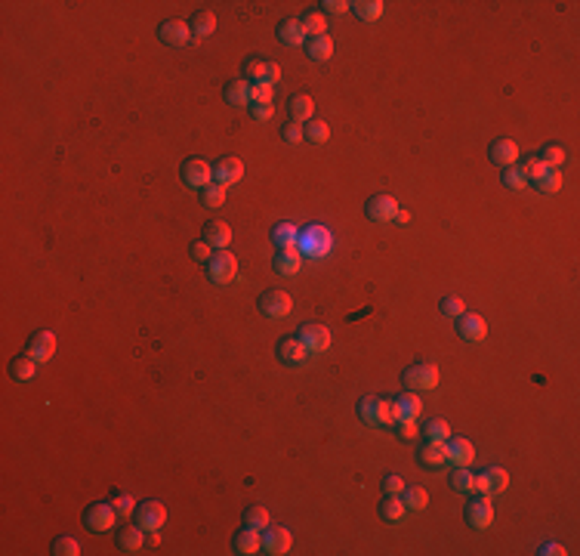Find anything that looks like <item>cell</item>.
Instances as JSON below:
<instances>
[{"mask_svg":"<svg viewBox=\"0 0 580 556\" xmlns=\"http://www.w3.org/2000/svg\"><path fill=\"white\" fill-rule=\"evenodd\" d=\"M506 486H510V476L503 467H488L485 473L472 476V491H478V495H500V491H506Z\"/></svg>","mask_w":580,"mask_h":556,"instance_id":"4","label":"cell"},{"mask_svg":"<svg viewBox=\"0 0 580 556\" xmlns=\"http://www.w3.org/2000/svg\"><path fill=\"white\" fill-rule=\"evenodd\" d=\"M299 28H303V34L306 38H321V34L327 31V19H324V13H306L303 19H299Z\"/></svg>","mask_w":580,"mask_h":556,"instance_id":"33","label":"cell"},{"mask_svg":"<svg viewBox=\"0 0 580 556\" xmlns=\"http://www.w3.org/2000/svg\"><path fill=\"white\" fill-rule=\"evenodd\" d=\"M364 210H368V217L374 219V223H389L398 213V201L392 195H374V198H368Z\"/></svg>","mask_w":580,"mask_h":556,"instance_id":"14","label":"cell"},{"mask_svg":"<svg viewBox=\"0 0 580 556\" xmlns=\"http://www.w3.org/2000/svg\"><path fill=\"white\" fill-rule=\"evenodd\" d=\"M537 158H540L549 170H553V167H558V164H565V148L562 146H543Z\"/></svg>","mask_w":580,"mask_h":556,"instance_id":"46","label":"cell"},{"mask_svg":"<svg viewBox=\"0 0 580 556\" xmlns=\"http://www.w3.org/2000/svg\"><path fill=\"white\" fill-rule=\"evenodd\" d=\"M467 523L472 525V529H478V532L491 529V523H494V507H491L488 495H482V497H476V501H469V504H467Z\"/></svg>","mask_w":580,"mask_h":556,"instance_id":"12","label":"cell"},{"mask_svg":"<svg viewBox=\"0 0 580 556\" xmlns=\"http://www.w3.org/2000/svg\"><path fill=\"white\" fill-rule=\"evenodd\" d=\"M25 353L31 355L34 362H49L56 355V334L53 331H34L31 334V340H28V346H25Z\"/></svg>","mask_w":580,"mask_h":556,"instance_id":"11","label":"cell"},{"mask_svg":"<svg viewBox=\"0 0 580 556\" xmlns=\"http://www.w3.org/2000/svg\"><path fill=\"white\" fill-rule=\"evenodd\" d=\"M398 424V408L395 399H377V426Z\"/></svg>","mask_w":580,"mask_h":556,"instance_id":"40","label":"cell"},{"mask_svg":"<svg viewBox=\"0 0 580 556\" xmlns=\"http://www.w3.org/2000/svg\"><path fill=\"white\" fill-rule=\"evenodd\" d=\"M213 254H217V251H213V247L207 245V241H198V245H191V256H195L198 263H207Z\"/></svg>","mask_w":580,"mask_h":556,"instance_id":"56","label":"cell"},{"mask_svg":"<svg viewBox=\"0 0 580 556\" xmlns=\"http://www.w3.org/2000/svg\"><path fill=\"white\" fill-rule=\"evenodd\" d=\"M157 38H161L167 47H185L191 40V25H185L182 19H170V22H161Z\"/></svg>","mask_w":580,"mask_h":556,"instance_id":"13","label":"cell"},{"mask_svg":"<svg viewBox=\"0 0 580 556\" xmlns=\"http://www.w3.org/2000/svg\"><path fill=\"white\" fill-rule=\"evenodd\" d=\"M288 111H290V121H297V124H306V121H312L315 118L312 96H306V93H297V96H290Z\"/></svg>","mask_w":580,"mask_h":556,"instance_id":"22","label":"cell"},{"mask_svg":"<svg viewBox=\"0 0 580 556\" xmlns=\"http://www.w3.org/2000/svg\"><path fill=\"white\" fill-rule=\"evenodd\" d=\"M262 550V534L256 532V529H241L238 534H235V553H244V556H250V553H260Z\"/></svg>","mask_w":580,"mask_h":556,"instance_id":"25","label":"cell"},{"mask_svg":"<svg viewBox=\"0 0 580 556\" xmlns=\"http://www.w3.org/2000/svg\"><path fill=\"white\" fill-rule=\"evenodd\" d=\"M423 436H426V442H448L450 439V426L445 424V420H429V424L423 426Z\"/></svg>","mask_w":580,"mask_h":556,"instance_id":"41","label":"cell"},{"mask_svg":"<svg viewBox=\"0 0 580 556\" xmlns=\"http://www.w3.org/2000/svg\"><path fill=\"white\" fill-rule=\"evenodd\" d=\"M500 180H503L506 189H525V185H528V180L522 176V170H519V167H503Z\"/></svg>","mask_w":580,"mask_h":556,"instance_id":"49","label":"cell"},{"mask_svg":"<svg viewBox=\"0 0 580 556\" xmlns=\"http://www.w3.org/2000/svg\"><path fill=\"white\" fill-rule=\"evenodd\" d=\"M321 6H324V13H334V16H343V13H346L352 3H346V0H324Z\"/></svg>","mask_w":580,"mask_h":556,"instance_id":"58","label":"cell"},{"mask_svg":"<svg viewBox=\"0 0 580 556\" xmlns=\"http://www.w3.org/2000/svg\"><path fill=\"white\" fill-rule=\"evenodd\" d=\"M395 408H398V420H402V417H414V420H417L420 415H423V402H420V396L411 393V389L395 399Z\"/></svg>","mask_w":580,"mask_h":556,"instance_id":"31","label":"cell"},{"mask_svg":"<svg viewBox=\"0 0 580 556\" xmlns=\"http://www.w3.org/2000/svg\"><path fill=\"white\" fill-rule=\"evenodd\" d=\"M272 115H275V109H272V105H250V118L260 121V124H262V121H269Z\"/></svg>","mask_w":580,"mask_h":556,"instance_id":"57","label":"cell"},{"mask_svg":"<svg viewBox=\"0 0 580 556\" xmlns=\"http://www.w3.org/2000/svg\"><path fill=\"white\" fill-rule=\"evenodd\" d=\"M395 219H398V223H411V213H407V210H398V213H395Z\"/></svg>","mask_w":580,"mask_h":556,"instance_id":"60","label":"cell"},{"mask_svg":"<svg viewBox=\"0 0 580 556\" xmlns=\"http://www.w3.org/2000/svg\"><path fill=\"white\" fill-rule=\"evenodd\" d=\"M272 96L269 84H250V105H272Z\"/></svg>","mask_w":580,"mask_h":556,"instance_id":"48","label":"cell"},{"mask_svg":"<svg viewBox=\"0 0 580 556\" xmlns=\"http://www.w3.org/2000/svg\"><path fill=\"white\" fill-rule=\"evenodd\" d=\"M383 6H386L383 0H358V3H352V10L361 22H377L383 16Z\"/></svg>","mask_w":580,"mask_h":556,"instance_id":"34","label":"cell"},{"mask_svg":"<svg viewBox=\"0 0 580 556\" xmlns=\"http://www.w3.org/2000/svg\"><path fill=\"white\" fill-rule=\"evenodd\" d=\"M398 497H402L405 510H426V504H429V491H426V488H420V486L405 488Z\"/></svg>","mask_w":580,"mask_h":556,"instance_id":"36","label":"cell"},{"mask_svg":"<svg viewBox=\"0 0 580 556\" xmlns=\"http://www.w3.org/2000/svg\"><path fill=\"white\" fill-rule=\"evenodd\" d=\"M379 516L389 519V523H398V519L405 516V504L398 495H386L383 501H379Z\"/></svg>","mask_w":580,"mask_h":556,"instance_id":"37","label":"cell"},{"mask_svg":"<svg viewBox=\"0 0 580 556\" xmlns=\"http://www.w3.org/2000/svg\"><path fill=\"white\" fill-rule=\"evenodd\" d=\"M293 547V534L288 529H281V525H275V529H262V550L272 553V556H281V553H290Z\"/></svg>","mask_w":580,"mask_h":556,"instance_id":"15","label":"cell"},{"mask_svg":"<svg viewBox=\"0 0 580 556\" xmlns=\"http://www.w3.org/2000/svg\"><path fill=\"white\" fill-rule=\"evenodd\" d=\"M278 40H281L284 47L306 44V34H303V28H299V19H281V22H278Z\"/></svg>","mask_w":580,"mask_h":556,"instance_id":"26","label":"cell"},{"mask_svg":"<svg viewBox=\"0 0 580 556\" xmlns=\"http://www.w3.org/2000/svg\"><path fill=\"white\" fill-rule=\"evenodd\" d=\"M244 525L247 529H256V532H262L269 525V510L266 507H250L244 513Z\"/></svg>","mask_w":580,"mask_h":556,"instance_id":"43","label":"cell"},{"mask_svg":"<svg viewBox=\"0 0 580 556\" xmlns=\"http://www.w3.org/2000/svg\"><path fill=\"white\" fill-rule=\"evenodd\" d=\"M450 488L460 491V495L472 491V473L467 467H454V473H450Z\"/></svg>","mask_w":580,"mask_h":556,"instance_id":"44","label":"cell"},{"mask_svg":"<svg viewBox=\"0 0 580 556\" xmlns=\"http://www.w3.org/2000/svg\"><path fill=\"white\" fill-rule=\"evenodd\" d=\"M306 53H309V59L315 62H327L334 56V40L331 34H321V38H309L306 40Z\"/></svg>","mask_w":580,"mask_h":556,"instance_id":"28","label":"cell"},{"mask_svg":"<svg viewBox=\"0 0 580 556\" xmlns=\"http://www.w3.org/2000/svg\"><path fill=\"white\" fill-rule=\"evenodd\" d=\"M297 340H299V343H303L306 349H309L312 355H318V353H324V349L331 346V331H327L324 325H315V322H309V325H303V327H299Z\"/></svg>","mask_w":580,"mask_h":556,"instance_id":"8","label":"cell"},{"mask_svg":"<svg viewBox=\"0 0 580 556\" xmlns=\"http://www.w3.org/2000/svg\"><path fill=\"white\" fill-rule=\"evenodd\" d=\"M275 272L278 275H297L299 272V266H303V256H299L297 247H288V251H278L275 254Z\"/></svg>","mask_w":580,"mask_h":556,"instance_id":"23","label":"cell"},{"mask_svg":"<svg viewBox=\"0 0 580 556\" xmlns=\"http://www.w3.org/2000/svg\"><path fill=\"white\" fill-rule=\"evenodd\" d=\"M53 553L56 556H77L81 553V544H77L75 538H68V534H62V538L53 541Z\"/></svg>","mask_w":580,"mask_h":556,"instance_id":"47","label":"cell"},{"mask_svg":"<svg viewBox=\"0 0 580 556\" xmlns=\"http://www.w3.org/2000/svg\"><path fill=\"white\" fill-rule=\"evenodd\" d=\"M278 359H281L284 365L299 368V365H306V362L312 359V353H309V349H306L303 343H299L297 337H284L281 343H278Z\"/></svg>","mask_w":580,"mask_h":556,"instance_id":"16","label":"cell"},{"mask_svg":"<svg viewBox=\"0 0 580 556\" xmlns=\"http://www.w3.org/2000/svg\"><path fill=\"white\" fill-rule=\"evenodd\" d=\"M303 139H309V142H327V139H331V127H327V121H321V118L306 121Z\"/></svg>","mask_w":580,"mask_h":556,"instance_id":"38","label":"cell"},{"mask_svg":"<svg viewBox=\"0 0 580 556\" xmlns=\"http://www.w3.org/2000/svg\"><path fill=\"white\" fill-rule=\"evenodd\" d=\"M445 454H448V463H454V467H469V463L476 461V448H472V442L463 439V436L448 439Z\"/></svg>","mask_w":580,"mask_h":556,"instance_id":"17","label":"cell"},{"mask_svg":"<svg viewBox=\"0 0 580 556\" xmlns=\"http://www.w3.org/2000/svg\"><path fill=\"white\" fill-rule=\"evenodd\" d=\"M182 183L189 185V189H207V185L213 183L210 164L201 161V158H189L182 164Z\"/></svg>","mask_w":580,"mask_h":556,"instance_id":"10","label":"cell"},{"mask_svg":"<svg viewBox=\"0 0 580 556\" xmlns=\"http://www.w3.org/2000/svg\"><path fill=\"white\" fill-rule=\"evenodd\" d=\"M167 523V507L161 501H142L136 507V525L142 532H161Z\"/></svg>","mask_w":580,"mask_h":556,"instance_id":"5","label":"cell"},{"mask_svg":"<svg viewBox=\"0 0 580 556\" xmlns=\"http://www.w3.org/2000/svg\"><path fill=\"white\" fill-rule=\"evenodd\" d=\"M299 241V232L293 223H278L275 229H272V245L278 247V251H288V247H297Z\"/></svg>","mask_w":580,"mask_h":556,"instance_id":"29","label":"cell"},{"mask_svg":"<svg viewBox=\"0 0 580 556\" xmlns=\"http://www.w3.org/2000/svg\"><path fill=\"white\" fill-rule=\"evenodd\" d=\"M226 102L235 105V109H241V105H250V84L244 77H238V81H228L226 90H223Z\"/></svg>","mask_w":580,"mask_h":556,"instance_id":"27","label":"cell"},{"mask_svg":"<svg viewBox=\"0 0 580 556\" xmlns=\"http://www.w3.org/2000/svg\"><path fill=\"white\" fill-rule=\"evenodd\" d=\"M290 309H293V297L288 294V291L272 288L260 297V312L269 316V318H284V316H290Z\"/></svg>","mask_w":580,"mask_h":556,"instance_id":"7","label":"cell"},{"mask_svg":"<svg viewBox=\"0 0 580 556\" xmlns=\"http://www.w3.org/2000/svg\"><path fill=\"white\" fill-rule=\"evenodd\" d=\"M111 507L118 510V516H130V513L136 510V504H133V497H130V495H124V491H120V495H114Z\"/></svg>","mask_w":580,"mask_h":556,"instance_id":"52","label":"cell"},{"mask_svg":"<svg viewBox=\"0 0 580 556\" xmlns=\"http://www.w3.org/2000/svg\"><path fill=\"white\" fill-rule=\"evenodd\" d=\"M244 81L247 84H269V87H275V84L281 81V68H278L275 62H266V59H247Z\"/></svg>","mask_w":580,"mask_h":556,"instance_id":"6","label":"cell"},{"mask_svg":"<svg viewBox=\"0 0 580 556\" xmlns=\"http://www.w3.org/2000/svg\"><path fill=\"white\" fill-rule=\"evenodd\" d=\"M191 31H195V38H207V34L217 31V16H213L210 10H198L195 16H191Z\"/></svg>","mask_w":580,"mask_h":556,"instance_id":"35","label":"cell"},{"mask_svg":"<svg viewBox=\"0 0 580 556\" xmlns=\"http://www.w3.org/2000/svg\"><path fill=\"white\" fill-rule=\"evenodd\" d=\"M402 491H405L402 476H395V473L383 476V495H402Z\"/></svg>","mask_w":580,"mask_h":556,"instance_id":"53","label":"cell"},{"mask_svg":"<svg viewBox=\"0 0 580 556\" xmlns=\"http://www.w3.org/2000/svg\"><path fill=\"white\" fill-rule=\"evenodd\" d=\"M201 204H204V208H210V210L223 208V204H226V185L210 183L207 189H201Z\"/></svg>","mask_w":580,"mask_h":556,"instance_id":"39","label":"cell"},{"mask_svg":"<svg viewBox=\"0 0 580 556\" xmlns=\"http://www.w3.org/2000/svg\"><path fill=\"white\" fill-rule=\"evenodd\" d=\"M543 553H565V550H562V547H556V544H547V547H543Z\"/></svg>","mask_w":580,"mask_h":556,"instance_id":"61","label":"cell"},{"mask_svg":"<svg viewBox=\"0 0 580 556\" xmlns=\"http://www.w3.org/2000/svg\"><path fill=\"white\" fill-rule=\"evenodd\" d=\"M441 312L450 318H460L463 312H467V303H463L460 297H445V300H441Z\"/></svg>","mask_w":580,"mask_h":556,"instance_id":"51","label":"cell"},{"mask_svg":"<svg viewBox=\"0 0 580 556\" xmlns=\"http://www.w3.org/2000/svg\"><path fill=\"white\" fill-rule=\"evenodd\" d=\"M297 251L299 256H312V260H324L327 254L334 251V235L327 226H309L306 232H299V241H297Z\"/></svg>","mask_w":580,"mask_h":556,"instance_id":"1","label":"cell"},{"mask_svg":"<svg viewBox=\"0 0 580 556\" xmlns=\"http://www.w3.org/2000/svg\"><path fill=\"white\" fill-rule=\"evenodd\" d=\"M204 241L213 247V251H226L232 245V229L223 219H207L204 223Z\"/></svg>","mask_w":580,"mask_h":556,"instance_id":"18","label":"cell"},{"mask_svg":"<svg viewBox=\"0 0 580 556\" xmlns=\"http://www.w3.org/2000/svg\"><path fill=\"white\" fill-rule=\"evenodd\" d=\"M118 519V510L111 504H93V507L84 510V529L90 532H109Z\"/></svg>","mask_w":580,"mask_h":556,"instance_id":"9","label":"cell"},{"mask_svg":"<svg viewBox=\"0 0 580 556\" xmlns=\"http://www.w3.org/2000/svg\"><path fill=\"white\" fill-rule=\"evenodd\" d=\"M417 433H420V426H417V420H414V417L398 420V436H402V439H414Z\"/></svg>","mask_w":580,"mask_h":556,"instance_id":"54","label":"cell"},{"mask_svg":"<svg viewBox=\"0 0 580 556\" xmlns=\"http://www.w3.org/2000/svg\"><path fill=\"white\" fill-rule=\"evenodd\" d=\"M281 137H284V142H299V139H303V124H297V121H288V124H284V130H281Z\"/></svg>","mask_w":580,"mask_h":556,"instance_id":"55","label":"cell"},{"mask_svg":"<svg viewBox=\"0 0 580 556\" xmlns=\"http://www.w3.org/2000/svg\"><path fill=\"white\" fill-rule=\"evenodd\" d=\"M402 380L411 393H417V389H435L439 387V368L426 365V362L423 365H411L402 371Z\"/></svg>","mask_w":580,"mask_h":556,"instance_id":"3","label":"cell"},{"mask_svg":"<svg viewBox=\"0 0 580 556\" xmlns=\"http://www.w3.org/2000/svg\"><path fill=\"white\" fill-rule=\"evenodd\" d=\"M420 463L429 470H439L441 463H448V454H445V442H426L423 451H420Z\"/></svg>","mask_w":580,"mask_h":556,"instance_id":"30","label":"cell"},{"mask_svg":"<svg viewBox=\"0 0 580 556\" xmlns=\"http://www.w3.org/2000/svg\"><path fill=\"white\" fill-rule=\"evenodd\" d=\"M460 337L463 340H469V343H478V340L488 334V325H485V318L482 316H476V312H463L460 316Z\"/></svg>","mask_w":580,"mask_h":556,"instance_id":"19","label":"cell"},{"mask_svg":"<svg viewBox=\"0 0 580 556\" xmlns=\"http://www.w3.org/2000/svg\"><path fill=\"white\" fill-rule=\"evenodd\" d=\"M34 368H38V362L31 359V355H16V359L10 362V374H13V380H22V383H28L34 377Z\"/></svg>","mask_w":580,"mask_h":556,"instance_id":"32","label":"cell"},{"mask_svg":"<svg viewBox=\"0 0 580 556\" xmlns=\"http://www.w3.org/2000/svg\"><path fill=\"white\" fill-rule=\"evenodd\" d=\"M146 544H148V547H157V544H161V534H157V532H148V534H146Z\"/></svg>","mask_w":580,"mask_h":556,"instance_id":"59","label":"cell"},{"mask_svg":"<svg viewBox=\"0 0 580 556\" xmlns=\"http://www.w3.org/2000/svg\"><path fill=\"white\" fill-rule=\"evenodd\" d=\"M142 544H146V532H142L139 525H124V529L118 532V547L124 553H139Z\"/></svg>","mask_w":580,"mask_h":556,"instance_id":"24","label":"cell"},{"mask_svg":"<svg viewBox=\"0 0 580 556\" xmlns=\"http://www.w3.org/2000/svg\"><path fill=\"white\" fill-rule=\"evenodd\" d=\"M358 417L364 420V424H374L377 426V399H361V402H358Z\"/></svg>","mask_w":580,"mask_h":556,"instance_id":"50","label":"cell"},{"mask_svg":"<svg viewBox=\"0 0 580 556\" xmlns=\"http://www.w3.org/2000/svg\"><path fill=\"white\" fill-rule=\"evenodd\" d=\"M213 176H217L219 185H235V183L244 180V164H241L238 158H223V161H217Z\"/></svg>","mask_w":580,"mask_h":556,"instance_id":"20","label":"cell"},{"mask_svg":"<svg viewBox=\"0 0 580 556\" xmlns=\"http://www.w3.org/2000/svg\"><path fill=\"white\" fill-rule=\"evenodd\" d=\"M204 269L213 284H228L238 278V260H235V254H226V251L213 254L210 260L204 263Z\"/></svg>","mask_w":580,"mask_h":556,"instance_id":"2","label":"cell"},{"mask_svg":"<svg viewBox=\"0 0 580 556\" xmlns=\"http://www.w3.org/2000/svg\"><path fill=\"white\" fill-rule=\"evenodd\" d=\"M488 158L494 164H500V167H515V161H519V146H515L512 139H497L491 146Z\"/></svg>","mask_w":580,"mask_h":556,"instance_id":"21","label":"cell"},{"mask_svg":"<svg viewBox=\"0 0 580 556\" xmlns=\"http://www.w3.org/2000/svg\"><path fill=\"white\" fill-rule=\"evenodd\" d=\"M534 185H537V192H543V195H553V192L562 189V176H558L556 170H547L540 180H534Z\"/></svg>","mask_w":580,"mask_h":556,"instance_id":"45","label":"cell"},{"mask_svg":"<svg viewBox=\"0 0 580 556\" xmlns=\"http://www.w3.org/2000/svg\"><path fill=\"white\" fill-rule=\"evenodd\" d=\"M519 170H522V176H525L528 183H534V180H540V176L547 173L549 167H547V164H543V161H540V158H537V155H534V158L522 161V164H519Z\"/></svg>","mask_w":580,"mask_h":556,"instance_id":"42","label":"cell"}]
</instances>
